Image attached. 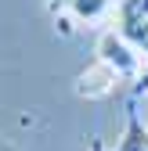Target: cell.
<instances>
[{
    "label": "cell",
    "instance_id": "cell-3",
    "mask_svg": "<svg viewBox=\"0 0 148 151\" xmlns=\"http://www.w3.org/2000/svg\"><path fill=\"white\" fill-rule=\"evenodd\" d=\"M112 83H119V79H116V72H112V68H105L101 61H94V65H90V68L80 76V79H76V90L83 93V97H101V93L112 90Z\"/></svg>",
    "mask_w": 148,
    "mask_h": 151
},
{
    "label": "cell",
    "instance_id": "cell-2",
    "mask_svg": "<svg viewBox=\"0 0 148 151\" xmlns=\"http://www.w3.org/2000/svg\"><path fill=\"white\" fill-rule=\"evenodd\" d=\"M116 7V0H47V11L58 18V29L69 36L72 32V22H87L94 25Z\"/></svg>",
    "mask_w": 148,
    "mask_h": 151
},
{
    "label": "cell",
    "instance_id": "cell-1",
    "mask_svg": "<svg viewBox=\"0 0 148 151\" xmlns=\"http://www.w3.org/2000/svg\"><path fill=\"white\" fill-rule=\"evenodd\" d=\"M94 54H98L94 61H101L105 68H112V72H116V79H126V83H134L137 76H141V68H144V65H141V54H137L130 43H126L116 29H108V32L98 36Z\"/></svg>",
    "mask_w": 148,
    "mask_h": 151
},
{
    "label": "cell",
    "instance_id": "cell-5",
    "mask_svg": "<svg viewBox=\"0 0 148 151\" xmlns=\"http://www.w3.org/2000/svg\"><path fill=\"white\" fill-rule=\"evenodd\" d=\"M130 93H134V97H141V93H148V61H144L141 76H137V79L130 83Z\"/></svg>",
    "mask_w": 148,
    "mask_h": 151
},
{
    "label": "cell",
    "instance_id": "cell-4",
    "mask_svg": "<svg viewBox=\"0 0 148 151\" xmlns=\"http://www.w3.org/2000/svg\"><path fill=\"white\" fill-rule=\"evenodd\" d=\"M116 151H148V129L141 115L134 111V104L126 108V129H123V140L116 144Z\"/></svg>",
    "mask_w": 148,
    "mask_h": 151
},
{
    "label": "cell",
    "instance_id": "cell-6",
    "mask_svg": "<svg viewBox=\"0 0 148 151\" xmlns=\"http://www.w3.org/2000/svg\"><path fill=\"white\" fill-rule=\"evenodd\" d=\"M90 151H105V144H101V140L94 137V140H90Z\"/></svg>",
    "mask_w": 148,
    "mask_h": 151
}]
</instances>
